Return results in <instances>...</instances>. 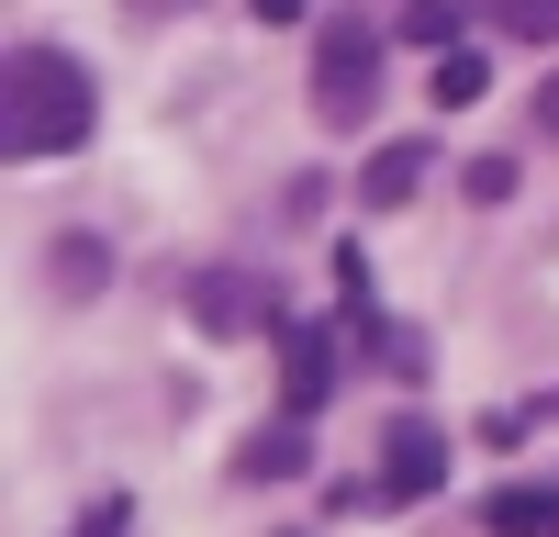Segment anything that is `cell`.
Returning <instances> with one entry per match:
<instances>
[{
    "label": "cell",
    "mask_w": 559,
    "mask_h": 537,
    "mask_svg": "<svg viewBox=\"0 0 559 537\" xmlns=\"http://www.w3.org/2000/svg\"><path fill=\"white\" fill-rule=\"evenodd\" d=\"M426 157H437V146H381V157L358 168V202H369V213H403L414 179H426Z\"/></svg>",
    "instance_id": "8992f818"
},
{
    "label": "cell",
    "mask_w": 559,
    "mask_h": 537,
    "mask_svg": "<svg viewBox=\"0 0 559 537\" xmlns=\"http://www.w3.org/2000/svg\"><path fill=\"white\" fill-rule=\"evenodd\" d=\"M403 34L414 45H448V0H403Z\"/></svg>",
    "instance_id": "5bb4252c"
},
{
    "label": "cell",
    "mask_w": 559,
    "mask_h": 537,
    "mask_svg": "<svg viewBox=\"0 0 559 537\" xmlns=\"http://www.w3.org/2000/svg\"><path fill=\"white\" fill-rule=\"evenodd\" d=\"M302 470H313V426H302V415H280L269 437L236 448V481H302Z\"/></svg>",
    "instance_id": "5b68a950"
},
{
    "label": "cell",
    "mask_w": 559,
    "mask_h": 537,
    "mask_svg": "<svg viewBox=\"0 0 559 537\" xmlns=\"http://www.w3.org/2000/svg\"><path fill=\"white\" fill-rule=\"evenodd\" d=\"M481 90H492V68L471 57V45H448V68H437V102L459 112V102H481Z\"/></svg>",
    "instance_id": "30bf717a"
},
{
    "label": "cell",
    "mask_w": 559,
    "mask_h": 537,
    "mask_svg": "<svg viewBox=\"0 0 559 537\" xmlns=\"http://www.w3.org/2000/svg\"><path fill=\"white\" fill-rule=\"evenodd\" d=\"M68 537H134V504H123V492H112V504H90Z\"/></svg>",
    "instance_id": "4fadbf2b"
},
{
    "label": "cell",
    "mask_w": 559,
    "mask_h": 537,
    "mask_svg": "<svg viewBox=\"0 0 559 537\" xmlns=\"http://www.w3.org/2000/svg\"><path fill=\"white\" fill-rule=\"evenodd\" d=\"M324 392H336V347H324V325H280V403L313 415Z\"/></svg>",
    "instance_id": "277c9868"
},
{
    "label": "cell",
    "mask_w": 559,
    "mask_h": 537,
    "mask_svg": "<svg viewBox=\"0 0 559 537\" xmlns=\"http://www.w3.org/2000/svg\"><path fill=\"white\" fill-rule=\"evenodd\" d=\"M258 23H302V0H258Z\"/></svg>",
    "instance_id": "2e32d148"
},
{
    "label": "cell",
    "mask_w": 559,
    "mask_h": 537,
    "mask_svg": "<svg viewBox=\"0 0 559 537\" xmlns=\"http://www.w3.org/2000/svg\"><path fill=\"white\" fill-rule=\"evenodd\" d=\"M102 268H112V258H102V236H57V291H68V302L102 291Z\"/></svg>",
    "instance_id": "9c48e42d"
},
{
    "label": "cell",
    "mask_w": 559,
    "mask_h": 537,
    "mask_svg": "<svg viewBox=\"0 0 559 537\" xmlns=\"http://www.w3.org/2000/svg\"><path fill=\"white\" fill-rule=\"evenodd\" d=\"M503 12V34H537V45H559V0H492Z\"/></svg>",
    "instance_id": "7c38bea8"
},
{
    "label": "cell",
    "mask_w": 559,
    "mask_h": 537,
    "mask_svg": "<svg viewBox=\"0 0 559 537\" xmlns=\"http://www.w3.org/2000/svg\"><path fill=\"white\" fill-rule=\"evenodd\" d=\"M459 191H471L481 213H492V202H515V157H471V168H459Z\"/></svg>",
    "instance_id": "8fae6325"
},
{
    "label": "cell",
    "mask_w": 559,
    "mask_h": 537,
    "mask_svg": "<svg viewBox=\"0 0 559 537\" xmlns=\"http://www.w3.org/2000/svg\"><path fill=\"white\" fill-rule=\"evenodd\" d=\"M481 526H492V537H559V492H537V481H503L492 504H481Z\"/></svg>",
    "instance_id": "52a82bcc"
},
{
    "label": "cell",
    "mask_w": 559,
    "mask_h": 537,
    "mask_svg": "<svg viewBox=\"0 0 559 537\" xmlns=\"http://www.w3.org/2000/svg\"><path fill=\"white\" fill-rule=\"evenodd\" d=\"M90 123H102V90H90V68L68 57V45H12V68H0V157H68L90 146Z\"/></svg>",
    "instance_id": "6da1fadb"
},
{
    "label": "cell",
    "mask_w": 559,
    "mask_h": 537,
    "mask_svg": "<svg viewBox=\"0 0 559 537\" xmlns=\"http://www.w3.org/2000/svg\"><path fill=\"white\" fill-rule=\"evenodd\" d=\"M537 123H548V134H559V68H548V90H537Z\"/></svg>",
    "instance_id": "9a60e30c"
},
{
    "label": "cell",
    "mask_w": 559,
    "mask_h": 537,
    "mask_svg": "<svg viewBox=\"0 0 559 537\" xmlns=\"http://www.w3.org/2000/svg\"><path fill=\"white\" fill-rule=\"evenodd\" d=\"M369 102H381V34H369V23H324L313 34V123H369Z\"/></svg>",
    "instance_id": "7a4b0ae2"
},
{
    "label": "cell",
    "mask_w": 559,
    "mask_h": 537,
    "mask_svg": "<svg viewBox=\"0 0 559 537\" xmlns=\"http://www.w3.org/2000/svg\"><path fill=\"white\" fill-rule=\"evenodd\" d=\"M437 481H448V437L437 426H392L381 437V492H392V504H426Z\"/></svg>",
    "instance_id": "3957f363"
},
{
    "label": "cell",
    "mask_w": 559,
    "mask_h": 537,
    "mask_svg": "<svg viewBox=\"0 0 559 537\" xmlns=\"http://www.w3.org/2000/svg\"><path fill=\"white\" fill-rule=\"evenodd\" d=\"M191 313L202 325H269V291L258 281H191Z\"/></svg>",
    "instance_id": "ba28073f"
}]
</instances>
